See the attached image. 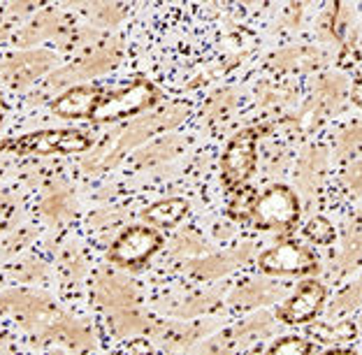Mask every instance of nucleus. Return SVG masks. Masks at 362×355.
I'll return each mask as SVG.
<instances>
[{
    "mask_svg": "<svg viewBox=\"0 0 362 355\" xmlns=\"http://www.w3.org/2000/svg\"><path fill=\"white\" fill-rule=\"evenodd\" d=\"M186 117H188L186 105H168L158 112L146 114V117L128 123V126L119 133L117 139H107L98 151L88 156L81 168H84V172H100V170L112 168V165H117L123 156H126V151L139 146L144 139L153 137L156 133L177 128Z\"/></svg>",
    "mask_w": 362,
    "mask_h": 355,
    "instance_id": "nucleus-1",
    "label": "nucleus"
},
{
    "mask_svg": "<svg viewBox=\"0 0 362 355\" xmlns=\"http://www.w3.org/2000/svg\"><path fill=\"white\" fill-rule=\"evenodd\" d=\"M12 151L19 153H75L86 151L90 146V139L81 130H40L23 137H16L5 144Z\"/></svg>",
    "mask_w": 362,
    "mask_h": 355,
    "instance_id": "nucleus-2",
    "label": "nucleus"
},
{
    "mask_svg": "<svg viewBox=\"0 0 362 355\" xmlns=\"http://www.w3.org/2000/svg\"><path fill=\"white\" fill-rule=\"evenodd\" d=\"M158 91H156L146 79H135L133 84L126 86L123 91L103 98L100 107L95 110V119L107 121V119H121V117H130V114H137L151 107L158 100Z\"/></svg>",
    "mask_w": 362,
    "mask_h": 355,
    "instance_id": "nucleus-3",
    "label": "nucleus"
},
{
    "mask_svg": "<svg viewBox=\"0 0 362 355\" xmlns=\"http://www.w3.org/2000/svg\"><path fill=\"white\" fill-rule=\"evenodd\" d=\"M160 246V235L153 228H128L110 251V260L123 267H137L151 258Z\"/></svg>",
    "mask_w": 362,
    "mask_h": 355,
    "instance_id": "nucleus-4",
    "label": "nucleus"
},
{
    "mask_svg": "<svg viewBox=\"0 0 362 355\" xmlns=\"http://www.w3.org/2000/svg\"><path fill=\"white\" fill-rule=\"evenodd\" d=\"M54 65V54L45 49H26V52L5 56L0 61V79L7 81L12 88H21L33 84L37 77Z\"/></svg>",
    "mask_w": 362,
    "mask_h": 355,
    "instance_id": "nucleus-5",
    "label": "nucleus"
},
{
    "mask_svg": "<svg viewBox=\"0 0 362 355\" xmlns=\"http://www.w3.org/2000/svg\"><path fill=\"white\" fill-rule=\"evenodd\" d=\"M253 216L262 228H288L298 219V197L286 186H274L253 202Z\"/></svg>",
    "mask_w": 362,
    "mask_h": 355,
    "instance_id": "nucleus-6",
    "label": "nucleus"
},
{
    "mask_svg": "<svg viewBox=\"0 0 362 355\" xmlns=\"http://www.w3.org/2000/svg\"><path fill=\"white\" fill-rule=\"evenodd\" d=\"M121 56V47L119 45H110L100 49L95 54H88L84 56L81 61L72 63V65H65V68L56 70L52 77H49V86L52 88H63V86H70L75 81L81 79H90V77H98V74L107 72L110 68H114Z\"/></svg>",
    "mask_w": 362,
    "mask_h": 355,
    "instance_id": "nucleus-7",
    "label": "nucleus"
},
{
    "mask_svg": "<svg viewBox=\"0 0 362 355\" xmlns=\"http://www.w3.org/2000/svg\"><path fill=\"white\" fill-rule=\"evenodd\" d=\"M256 165V135L253 130H244L230 142L223 158V175L233 184H242L253 172Z\"/></svg>",
    "mask_w": 362,
    "mask_h": 355,
    "instance_id": "nucleus-8",
    "label": "nucleus"
},
{
    "mask_svg": "<svg viewBox=\"0 0 362 355\" xmlns=\"http://www.w3.org/2000/svg\"><path fill=\"white\" fill-rule=\"evenodd\" d=\"M260 262L267 272H274V274H302V272L314 267L311 253L293 242L274 246V249L262 255Z\"/></svg>",
    "mask_w": 362,
    "mask_h": 355,
    "instance_id": "nucleus-9",
    "label": "nucleus"
},
{
    "mask_svg": "<svg viewBox=\"0 0 362 355\" xmlns=\"http://www.w3.org/2000/svg\"><path fill=\"white\" fill-rule=\"evenodd\" d=\"M100 103H103V95L98 88L72 86L52 103V112L59 114V117H65V119H81V117H90V114H95Z\"/></svg>",
    "mask_w": 362,
    "mask_h": 355,
    "instance_id": "nucleus-10",
    "label": "nucleus"
},
{
    "mask_svg": "<svg viewBox=\"0 0 362 355\" xmlns=\"http://www.w3.org/2000/svg\"><path fill=\"white\" fill-rule=\"evenodd\" d=\"M249 255H251V244H242L228 253L188 260L186 269L200 279H218V277L228 274V272H233L235 267H240L244 260H249Z\"/></svg>",
    "mask_w": 362,
    "mask_h": 355,
    "instance_id": "nucleus-11",
    "label": "nucleus"
},
{
    "mask_svg": "<svg viewBox=\"0 0 362 355\" xmlns=\"http://www.w3.org/2000/svg\"><path fill=\"white\" fill-rule=\"evenodd\" d=\"M95 297L98 302L103 304L107 309H133L135 302H137V293L133 284L128 279L117 277V274H103L98 279V286H95Z\"/></svg>",
    "mask_w": 362,
    "mask_h": 355,
    "instance_id": "nucleus-12",
    "label": "nucleus"
},
{
    "mask_svg": "<svg viewBox=\"0 0 362 355\" xmlns=\"http://www.w3.org/2000/svg\"><path fill=\"white\" fill-rule=\"evenodd\" d=\"M323 300H325V288L318 281H307L284 307V320H288V323L309 320L311 316H316Z\"/></svg>",
    "mask_w": 362,
    "mask_h": 355,
    "instance_id": "nucleus-13",
    "label": "nucleus"
},
{
    "mask_svg": "<svg viewBox=\"0 0 362 355\" xmlns=\"http://www.w3.org/2000/svg\"><path fill=\"white\" fill-rule=\"evenodd\" d=\"M63 28H65V16L56 10H45L37 16H33L26 26L16 33V45L33 47L35 42H42V40L59 35Z\"/></svg>",
    "mask_w": 362,
    "mask_h": 355,
    "instance_id": "nucleus-14",
    "label": "nucleus"
},
{
    "mask_svg": "<svg viewBox=\"0 0 362 355\" xmlns=\"http://www.w3.org/2000/svg\"><path fill=\"white\" fill-rule=\"evenodd\" d=\"M144 221L153 228H170L177 226V223L186 216V202L179 200V197H170V200H160L151 204L144 214Z\"/></svg>",
    "mask_w": 362,
    "mask_h": 355,
    "instance_id": "nucleus-15",
    "label": "nucleus"
},
{
    "mask_svg": "<svg viewBox=\"0 0 362 355\" xmlns=\"http://www.w3.org/2000/svg\"><path fill=\"white\" fill-rule=\"evenodd\" d=\"M284 295V288H276L274 284H267V281H251L242 288H237L233 293V304L237 307H253V304H265L276 300V297Z\"/></svg>",
    "mask_w": 362,
    "mask_h": 355,
    "instance_id": "nucleus-16",
    "label": "nucleus"
},
{
    "mask_svg": "<svg viewBox=\"0 0 362 355\" xmlns=\"http://www.w3.org/2000/svg\"><path fill=\"white\" fill-rule=\"evenodd\" d=\"M202 334V327L197 325H156L153 327V337L163 349L177 351L184 349L191 342H195L197 337Z\"/></svg>",
    "mask_w": 362,
    "mask_h": 355,
    "instance_id": "nucleus-17",
    "label": "nucleus"
},
{
    "mask_svg": "<svg viewBox=\"0 0 362 355\" xmlns=\"http://www.w3.org/2000/svg\"><path fill=\"white\" fill-rule=\"evenodd\" d=\"M184 146V139L177 137V135H165L163 139H156L149 146H144L142 151L135 153V165H158L163 161L172 158L177 156Z\"/></svg>",
    "mask_w": 362,
    "mask_h": 355,
    "instance_id": "nucleus-18",
    "label": "nucleus"
},
{
    "mask_svg": "<svg viewBox=\"0 0 362 355\" xmlns=\"http://www.w3.org/2000/svg\"><path fill=\"white\" fill-rule=\"evenodd\" d=\"M112 327L119 337H133V334H144L149 330V320L135 309H119L112 316Z\"/></svg>",
    "mask_w": 362,
    "mask_h": 355,
    "instance_id": "nucleus-19",
    "label": "nucleus"
},
{
    "mask_svg": "<svg viewBox=\"0 0 362 355\" xmlns=\"http://www.w3.org/2000/svg\"><path fill=\"white\" fill-rule=\"evenodd\" d=\"M316 52L311 49H302V47H293V49H284L272 56V65L284 70H298V68H309V65L316 63Z\"/></svg>",
    "mask_w": 362,
    "mask_h": 355,
    "instance_id": "nucleus-20",
    "label": "nucleus"
},
{
    "mask_svg": "<svg viewBox=\"0 0 362 355\" xmlns=\"http://www.w3.org/2000/svg\"><path fill=\"white\" fill-rule=\"evenodd\" d=\"M72 207H75V202H72V197H70L68 191H65V188H52V191H49L47 197L42 200L45 216L54 219V221L68 219L72 214Z\"/></svg>",
    "mask_w": 362,
    "mask_h": 355,
    "instance_id": "nucleus-21",
    "label": "nucleus"
},
{
    "mask_svg": "<svg viewBox=\"0 0 362 355\" xmlns=\"http://www.w3.org/2000/svg\"><path fill=\"white\" fill-rule=\"evenodd\" d=\"M323 168H325V156L320 151H311L304 156V161L300 165V184L307 193L316 191L318 179L323 175Z\"/></svg>",
    "mask_w": 362,
    "mask_h": 355,
    "instance_id": "nucleus-22",
    "label": "nucleus"
},
{
    "mask_svg": "<svg viewBox=\"0 0 362 355\" xmlns=\"http://www.w3.org/2000/svg\"><path fill=\"white\" fill-rule=\"evenodd\" d=\"M360 260H362V237L351 235V237H346V242H344V249L339 255V267L344 272L353 269Z\"/></svg>",
    "mask_w": 362,
    "mask_h": 355,
    "instance_id": "nucleus-23",
    "label": "nucleus"
},
{
    "mask_svg": "<svg viewBox=\"0 0 362 355\" xmlns=\"http://www.w3.org/2000/svg\"><path fill=\"white\" fill-rule=\"evenodd\" d=\"M337 149H339V156H351L362 151V126H351L346 130H341L339 139H337Z\"/></svg>",
    "mask_w": 362,
    "mask_h": 355,
    "instance_id": "nucleus-24",
    "label": "nucleus"
},
{
    "mask_svg": "<svg viewBox=\"0 0 362 355\" xmlns=\"http://www.w3.org/2000/svg\"><path fill=\"white\" fill-rule=\"evenodd\" d=\"M358 304H362V279L358 284L349 286L346 291L337 295V300L332 304V311L339 313V311H349V309H356Z\"/></svg>",
    "mask_w": 362,
    "mask_h": 355,
    "instance_id": "nucleus-25",
    "label": "nucleus"
},
{
    "mask_svg": "<svg viewBox=\"0 0 362 355\" xmlns=\"http://www.w3.org/2000/svg\"><path fill=\"white\" fill-rule=\"evenodd\" d=\"M172 251H175L177 258H191V255L202 251V242L191 233V230H186V233H181L175 239V244H172Z\"/></svg>",
    "mask_w": 362,
    "mask_h": 355,
    "instance_id": "nucleus-26",
    "label": "nucleus"
},
{
    "mask_svg": "<svg viewBox=\"0 0 362 355\" xmlns=\"http://www.w3.org/2000/svg\"><path fill=\"white\" fill-rule=\"evenodd\" d=\"M267 355H309V344L298 337H286L269 349Z\"/></svg>",
    "mask_w": 362,
    "mask_h": 355,
    "instance_id": "nucleus-27",
    "label": "nucleus"
},
{
    "mask_svg": "<svg viewBox=\"0 0 362 355\" xmlns=\"http://www.w3.org/2000/svg\"><path fill=\"white\" fill-rule=\"evenodd\" d=\"M272 325V318L267 316V313H260V316L251 318L249 323H244L240 330H235V339L237 337H256V334H262L267 332Z\"/></svg>",
    "mask_w": 362,
    "mask_h": 355,
    "instance_id": "nucleus-28",
    "label": "nucleus"
},
{
    "mask_svg": "<svg viewBox=\"0 0 362 355\" xmlns=\"http://www.w3.org/2000/svg\"><path fill=\"white\" fill-rule=\"evenodd\" d=\"M233 105H235V98L230 93H216L211 98L209 107H207V114L211 119H221V117H226L230 110H233Z\"/></svg>",
    "mask_w": 362,
    "mask_h": 355,
    "instance_id": "nucleus-29",
    "label": "nucleus"
},
{
    "mask_svg": "<svg viewBox=\"0 0 362 355\" xmlns=\"http://www.w3.org/2000/svg\"><path fill=\"white\" fill-rule=\"evenodd\" d=\"M307 237H311L314 242L318 244H325V242H330L332 239V228H330V223L323 221V219H314V221H309V226H307Z\"/></svg>",
    "mask_w": 362,
    "mask_h": 355,
    "instance_id": "nucleus-30",
    "label": "nucleus"
},
{
    "mask_svg": "<svg viewBox=\"0 0 362 355\" xmlns=\"http://www.w3.org/2000/svg\"><path fill=\"white\" fill-rule=\"evenodd\" d=\"M318 339L323 342H337V339H346V337L353 334V327L349 323H341L337 327H316Z\"/></svg>",
    "mask_w": 362,
    "mask_h": 355,
    "instance_id": "nucleus-31",
    "label": "nucleus"
},
{
    "mask_svg": "<svg viewBox=\"0 0 362 355\" xmlns=\"http://www.w3.org/2000/svg\"><path fill=\"white\" fill-rule=\"evenodd\" d=\"M121 16H123V10L119 5H98L95 7V19L100 21V23H119L121 21Z\"/></svg>",
    "mask_w": 362,
    "mask_h": 355,
    "instance_id": "nucleus-32",
    "label": "nucleus"
},
{
    "mask_svg": "<svg viewBox=\"0 0 362 355\" xmlns=\"http://www.w3.org/2000/svg\"><path fill=\"white\" fill-rule=\"evenodd\" d=\"M344 184H346L353 193L362 191V161L353 163L351 168L346 170V175H344Z\"/></svg>",
    "mask_w": 362,
    "mask_h": 355,
    "instance_id": "nucleus-33",
    "label": "nucleus"
},
{
    "mask_svg": "<svg viewBox=\"0 0 362 355\" xmlns=\"http://www.w3.org/2000/svg\"><path fill=\"white\" fill-rule=\"evenodd\" d=\"M42 272H45L42 262L33 260V262H26V267L19 272V277L23 279V281H30V279H37L40 274H42Z\"/></svg>",
    "mask_w": 362,
    "mask_h": 355,
    "instance_id": "nucleus-34",
    "label": "nucleus"
},
{
    "mask_svg": "<svg viewBox=\"0 0 362 355\" xmlns=\"http://www.w3.org/2000/svg\"><path fill=\"white\" fill-rule=\"evenodd\" d=\"M5 35H7V26H5L3 21H0V42H3V40H5Z\"/></svg>",
    "mask_w": 362,
    "mask_h": 355,
    "instance_id": "nucleus-35",
    "label": "nucleus"
},
{
    "mask_svg": "<svg viewBox=\"0 0 362 355\" xmlns=\"http://www.w3.org/2000/svg\"><path fill=\"white\" fill-rule=\"evenodd\" d=\"M323 355H353L351 351H327V353H323Z\"/></svg>",
    "mask_w": 362,
    "mask_h": 355,
    "instance_id": "nucleus-36",
    "label": "nucleus"
},
{
    "mask_svg": "<svg viewBox=\"0 0 362 355\" xmlns=\"http://www.w3.org/2000/svg\"><path fill=\"white\" fill-rule=\"evenodd\" d=\"M3 202H5V195H3V191H0V207H3Z\"/></svg>",
    "mask_w": 362,
    "mask_h": 355,
    "instance_id": "nucleus-37",
    "label": "nucleus"
},
{
    "mask_svg": "<svg viewBox=\"0 0 362 355\" xmlns=\"http://www.w3.org/2000/svg\"><path fill=\"white\" fill-rule=\"evenodd\" d=\"M54 355H59V353H54Z\"/></svg>",
    "mask_w": 362,
    "mask_h": 355,
    "instance_id": "nucleus-38",
    "label": "nucleus"
}]
</instances>
